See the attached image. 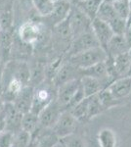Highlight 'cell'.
Returning <instances> with one entry per match:
<instances>
[{
  "label": "cell",
  "mask_w": 131,
  "mask_h": 147,
  "mask_svg": "<svg viewBox=\"0 0 131 147\" xmlns=\"http://www.w3.org/2000/svg\"><path fill=\"white\" fill-rule=\"evenodd\" d=\"M80 79L70 80L57 88L56 100L63 111L71 110L85 98Z\"/></svg>",
  "instance_id": "6da1fadb"
},
{
  "label": "cell",
  "mask_w": 131,
  "mask_h": 147,
  "mask_svg": "<svg viewBox=\"0 0 131 147\" xmlns=\"http://www.w3.org/2000/svg\"><path fill=\"white\" fill-rule=\"evenodd\" d=\"M108 58L109 56L106 50L99 46L69 57V62L79 70H84L99 63L105 62L108 60Z\"/></svg>",
  "instance_id": "7a4b0ae2"
},
{
  "label": "cell",
  "mask_w": 131,
  "mask_h": 147,
  "mask_svg": "<svg viewBox=\"0 0 131 147\" xmlns=\"http://www.w3.org/2000/svg\"><path fill=\"white\" fill-rule=\"evenodd\" d=\"M78 124L79 122L73 117L70 111H64L51 130L61 141L62 139L75 134Z\"/></svg>",
  "instance_id": "3957f363"
},
{
  "label": "cell",
  "mask_w": 131,
  "mask_h": 147,
  "mask_svg": "<svg viewBox=\"0 0 131 147\" xmlns=\"http://www.w3.org/2000/svg\"><path fill=\"white\" fill-rule=\"evenodd\" d=\"M99 46L100 43L98 39L93 34L92 30H90L73 39L70 47H69V57Z\"/></svg>",
  "instance_id": "277c9868"
},
{
  "label": "cell",
  "mask_w": 131,
  "mask_h": 147,
  "mask_svg": "<svg viewBox=\"0 0 131 147\" xmlns=\"http://www.w3.org/2000/svg\"><path fill=\"white\" fill-rule=\"evenodd\" d=\"M57 96V91L55 92L53 87L49 85L39 86L34 89V95L30 112L39 115L44 108H46L50 103H52Z\"/></svg>",
  "instance_id": "5b68a950"
},
{
  "label": "cell",
  "mask_w": 131,
  "mask_h": 147,
  "mask_svg": "<svg viewBox=\"0 0 131 147\" xmlns=\"http://www.w3.org/2000/svg\"><path fill=\"white\" fill-rule=\"evenodd\" d=\"M68 20L70 22L73 38L83 34V32L91 30L92 21L78 7L75 9H71Z\"/></svg>",
  "instance_id": "8992f818"
},
{
  "label": "cell",
  "mask_w": 131,
  "mask_h": 147,
  "mask_svg": "<svg viewBox=\"0 0 131 147\" xmlns=\"http://www.w3.org/2000/svg\"><path fill=\"white\" fill-rule=\"evenodd\" d=\"M63 112V109L61 108V106L55 99L46 108H44L38 115L40 129H52V127L55 125Z\"/></svg>",
  "instance_id": "52a82bcc"
},
{
  "label": "cell",
  "mask_w": 131,
  "mask_h": 147,
  "mask_svg": "<svg viewBox=\"0 0 131 147\" xmlns=\"http://www.w3.org/2000/svg\"><path fill=\"white\" fill-rule=\"evenodd\" d=\"M6 123V130L12 131L14 134L19 132L22 129V120L24 114L14 106L13 103H5L2 110Z\"/></svg>",
  "instance_id": "ba28073f"
},
{
  "label": "cell",
  "mask_w": 131,
  "mask_h": 147,
  "mask_svg": "<svg viewBox=\"0 0 131 147\" xmlns=\"http://www.w3.org/2000/svg\"><path fill=\"white\" fill-rule=\"evenodd\" d=\"M91 30L93 34H95V36L97 37V39H98L100 46L106 50L110 40L115 35L110 25L105 21L101 20V19L95 18L91 22Z\"/></svg>",
  "instance_id": "9c48e42d"
},
{
  "label": "cell",
  "mask_w": 131,
  "mask_h": 147,
  "mask_svg": "<svg viewBox=\"0 0 131 147\" xmlns=\"http://www.w3.org/2000/svg\"><path fill=\"white\" fill-rule=\"evenodd\" d=\"M107 89L116 100L121 101L131 94V77H124L114 80Z\"/></svg>",
  "instance_id": "30bf717a"
},
{
  "label": "cell",
  "mask_w": 131,
  "mask_h": 147,
  "mask_svg": "<svg viewBox=\"0 0 131 147\" xmlns=\"http://www.w3.org/2000/svg\"><path fill=\"white\" fill-rule=\"evenodd\" d=\"M81 75H80V70L75 67L73 65L69 62L68 64L61 66L60 69L58 70L56 76H55L53 82L54 86L56 88H58L59 86H61L62 84H66V82H70V80H75V79H80Z\"/></svg>",
  "instance_id": "8fae6325"
},
{
  "label": "cell",
  "mask_w": 131,
  "mask_h": 147,
  "mask_svg": "<svg viewBox=\"0 0 131 147\" xmlns=\"http://www.w3.org/2000/svg\"><path fill=\"white\" fill-rule=\"evenodd\" d=\"M80 80H81V86L82 90L84 92L85 98L96 95V94H98L99 92L104 90L105 88H107L111 84L110 82H106V80L88 77V76H83V77H81Z\"/></svg>",
  "instance_id": "7c38bea8"
},
{
  "label": "cell",
  "mask_w": 131,
  "mask_h": 147,
  "mask_svg": "<svg viewBox=\"0 0 131 147\" xmlns=\"http://www.w3.org/2000/svg\"><path fill=\"white\" fill-rule=\"evenodd\" d=\"M34 95V88L32 85H26L22 91L13 101L14 106L22 114H27L32 110V105Z\"/></svg>",
  "instance_id": "4fadbf2b"
},
{
  "label": "cell",
  "mask_w": 131,
  "mask_h": 147,
  "mask_svg": "<svg viewBox=\"0 0 131 147\" xmlns=\"http://www.w3.org/2000/svg\"><path fill=\"white\" fill-rule=\"evenodd\" d=\"M40 30L36 24L32 22L24 23L19 28V37L24 44L32 45L38 40Z\"/></svg>",
  "instance_id": "5bb4252c"
},
{
  "label": "cell",
  "mask_w": 131,
  "mask_h": 147,
  "mask_svg": "<svg viewBox=\"0 0 131 147\" xmlns=\"http://www.w3.org/2000/svg\"><path fill=\"white\" fill-rule=\"evenodd\" d=\"M130 49L124 35L115 34L107 45L106 52L109 58H115V57L121 55L123 53L128 52Z\"/></svg>",
  "instance_id": "9a60e30c"
},
{
  "label": "cell",
  "mask_w": 131,
  "mask_h": 147,
  "mask_svg": "<svg viewBox=\"0 0 131 147\" xmlns=\"http://www.w3.org/2000/svg\"><path fill=\"white\" fill-rule=\"evenodd\" d=\"M71 11V6L67 0H56L54 10L49 16L50 20L54 22V26L68 19Z\"/></svg>",
  "instance_id": "2e32d148"
},
{
  "label": "cell",
  "mask_w": 131,
  "mask_h": 147,
  "mask_svg": "<svg viewBox=\"0 0 131 147\" xmlns=\"http://www.w3.org/2000/svg\"><path fill=\"white\" fill-rule=\"evenodd\" d=\"M22 129L27 131L28 134H30L32 138L36 136L41 129L39 127L38 115L32 112L24 114L22 120Z\"/></svg>",
  "instance_id": "e0dca14e"
},
{
  "label": "cell",
  "mask_w": 131,
  "mask_h": 147,
  "mask_svg": "<svg viewBox=\"0 0 131 147\" xmlns=\"http://www.w3.org/2000/svg\"><path fill=\"white\" fill-rule=\"evenodd\" d=\"M97 140L100 147H116L118 144L116 132L108 127H105L98 132Z\"/></svg>",
  "instance_id": "ac0fdd59"
},
{
  "label": "cell",
  "mask_w": 131,
  "mask_h": 147,
  "mask_svg": "<svg viewBox=\"0 0 131 147\" xmlns=\"http://www.w3.org/2000/svg\"><path fill=\"white\" fill-rule=\"evenodd\" d=\"M103 1L104 0H81L78 8L92 21L97 17V13Z\"/></svg>",
  "instance_id": "d6986e66"
},
{
  "label": "cell",
  "mask_w": 131,
  "mask_h": 147,
  "mask_svg": "<svg viewBox=\"0 0 131 147\" xmlns=\"http://www.w3.org/2000/svg\"><path fill=\"white\" fill-rule=\"evenodd\" d=\"M116 16H118V14H116L115 11V8H114V6H113V2L104 0V1L102 2L101 6H100L96 18L101 19V20H103L109 24L112 20H114Z\"/></svg>",
  "instance_id": "ffe728a7"
},
{
  "label": "cell",
  "mask_w": 131,
  "mask_h": 147,
  "mask_svg": "<svg viewBox=\"0 0 131 147\" xmlns=\"http://www.w3.org/2000/svg\"><path fill=\"white\" fill-rule=\"evenodd\" d=\"M54 30H55L56 36L59 39H61L62 41H70V40L73 41V32H71V25L68 19L63 21V22L59 23L58 25L54 26Z\"/></svg>",
  "instance_id": "44dd1931"
},
{
  "label": "cell",
  "mask_w": 131,
  "mask_h": 147,
  "mask_svg": "<svg viewBox=\"0 0 131 147\" xmlns=\"http://www.w3.org/2000/svg\"><path fill=\"white\" fill-rule=\"evenodd\" d=\"M43 131L41 132L37 140L33 142L30 147H55V145H57L60 142V139L52 132V130L51 132H47V134H44Z\"/></svg>",
  "instance_id": "7402d4cb"
},
{
  "label": "cell",
  "mask_w": 131,
  "mask_h": 147,
  "mask_svg": "<svg viewBox=\"0 0 131 147\" xmlns=\"http://www.w3.org/2000/svg\"><path fill=\"white\" fill-rule=\"evenodd\" d=\"M69 111L79 123H85L89 121L88 120V98H84Z\"/></svg>",
  "instance_id": "603a6c76"
},
{
  "label": "cell",
  "mask_w": 131,
  "mask_h": 147,
  "mask_svg": "<svg viewBox=\"0 0 131 147\" xmlns=\"http://www.w3.org/2000/svg\"><path fill=\"white\" fill-rule=\"evenodd\" d=\"M88 98V120H91L94 117H97L100 114L104 112L105 108L102 105L101 101L99 99L98 94L93 95L91 97H87Z\"/></svg>",
  "instance_id": "cb8c5ba5"
},
{
  "label": "cell",
  "mask_w": 131,
  "mask_h": 147,
  "mask_svg": "<svg viewBox=\"0 0 131 147\" xmlns=\"http://www.w3.org/2000/svg\"><path fill=\"white\" fill-rule=\"evenodd\" d=\"M35 10L39 15L49 17L54 10L55 0H32Z\"/></svg>",
  "instance_id": "d4e9b609"
},
{
  "label": "cell",
  "mask_w": 131,
  "mask_h": 147,
  "mask_svg": "<svg viewBox=\"0 0 131 147\" xmlns=\"http://www.w3.org/2000/svg\"><path fill=\"white\" fill-rule=\"evenodd\" d=\"M112 2H113V6L118 16L127 21L130 15L129 0H114Z\"/></svg>",
  "instance_id": "484cf974"
},
{
  "label": "cell",
  "mask_w": 131,
  "mask_h": 147,
  "mask_svg": "<svg viewBox=\"0 0 131 147\" xmlns=\"http://www.w3.org/2000/svg\"><path fill=\"white\" fill-rule=\"evenodd\" d=\"M32 136L27 131L21 129L15 134V143L14 147H30Z\"/></svg>",
  "instance_id": "4316f807"
},
{
  "label": "cell",
  "mask_w": 131,
  "mask_h": 147,
  "mask_svg": "<svg viewBox=\"0 0 131 147\" xmlns=\"http://www.w3.org/2000/svg\"><path fill=\"white\" fill-rule=\"evenodd\" d=\"M15 134L9 130H3L0 132V147H14Z\"/></svg>",
  "instance_id": "83f0119b"
},
{
  "label": "cell",
  "mask_w": 131,
  "mask_h": 147,
  "mask_svg": "<svg viewBox=\"0 0 131 147\" xmlns=\"http://www.w3.org/2000/svg\"><path fill=\"white\" fill-rule=\"evenodd\" d=\"M60 142L64 144L65 147H87L81 137L77 136L75 134L62 139Z\"/></svg>",
  "instance_id": "f1b7e54d"
},
{
  "label": "cell",
  "mask_w": 131,
  "mask_h": 147,
  "mask_svg": "<svg viewBox=\"0 0 131 147\" xmlns=\"http://www.w3.org/2000/svg\"><path fill=\"white\" fill-rule=\"evenodd\" d=\"M12 25V16L9 12H4L0 15V26L1 30H10Z\"/></svg>",
  "instance_id": "f546056e"
},
{
  "label": "cell",
  "mask_w": 131,
  "mask_h": 147,
  "mask_svg": "<svg viewBox=\"0 0 131 147\" xmlns=\"http://www.w3.org/2000/svg\"><path fill=\"white\" fill-rule=\"evenodd\" d=\"M6 129V123H5V117L3 113H0V132Z\"/></svg>",
  "instance_id": "4dcf8cb0"
},
{
  "label": "cell",
  "mask_w": 131,
  "mask_h": 147,
  "mask_svg": "<svg viewBox=\"0 0 131 147\" xmlns=\"http://www.w3.org/2000/svg\"><path fill=\"white\" fill-rule=\"evenodd\" d=\"M4 104H5V102L3 101V99H2L1 95H0V113H1V112H2V110H3Z\"/></svg>",
  "instance_id": "1f68e13d"
},
{
  "label": "cell",
  "mask_w": 131,
  "mask_h": 147,
  "mask_svg": "<svg viewBox=\"0 0 131 147\" xmlns=\"http://www.w3.org/2000/svg\"><path fill=\"white\" fill-rule=\"evenodd\" d=\"M128 53H129V56H130V71H129V75H128V77H131V48L129 49Z\"/></svg>",
  "instance_id": "d6a6232c"
},
{
  "label": "cell",
  "mask_w": 131,
  "mask_h": 147,
  "mask_svg": "<svg viewBox=\"0 0 131 147\" xmlns=\"http://www.w3.org/2000/svg\"><path fill=\"white\" fill-rule=\"evenodd\" d=\"M0 30H1V26H0Z\"/></svg>",
  "instance_id": "836d02e7"
}]
</instances>
